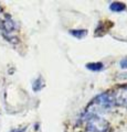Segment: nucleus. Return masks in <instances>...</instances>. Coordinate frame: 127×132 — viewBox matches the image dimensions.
Masks as SVG:
<instances>
[{"mask_svg": "<svg viewBox=\"0 0 127 132\" xmlns=\"http://www.w3.org/2000/svg\"><path fill=\"white\" fill-rule=\"evenodd\" d=\"M85 118H86V120H87L88 130H91L93 132H106L108 130V128H109L108 122L104 120V119L100 118L98 116H95V114L86 116L85 114Z\"/></svg>", "mask_w": 127, "mask_h": 132, "instance_id": "f257e3e1", "label": "nucleus"}, {"mask_svg": "<svg viewBox=\"0 0 127 132\" xmlns=\"http://www.w3.org/2000/svg\"><path fill=\"white\" fill-rule=\"evenodd\" d=\"M114 105L127 107V87H119L112 93Z\"/></svg>", "mask_w": 127, "mask_h": 132, "instance_id": "f03ea898", "label": "nucleus"}, {"mask_svg": "<svg viewBox=\"0 0 127 132\" xmlns=\"http://www.w3.org/2000/svg\"><path fill=\"white\" fill-rule=\"evenodd\" d=\"M86 68L93 72H101L102 69H104V65L102 63H88L86 64Z\"/></svg>", "mask_w": 127, "mask_h": 132, "instance_id": "7ed1b4c3", "label": "nucleus"}, {"mask_svg": "<svg viewBox=\"0 0 127 132\" xmlns=\"http://www.w3.org/2000/svg\"><path fill=\"white\" fill-rule=\"evenodd\" d=\"M109 9L114 12H121L125 9V5L122 2H112L109 6Z\"/></svg>", "mask_w": 127, "mask_h": 132, "instance_id": "20e7f679", "label": "nucleus"}, {"mask_svg": "<svg viewBox=\"0 0 127 132\" xmlns=\"http://www.w3.org/2000/svg\"><path fill=\"white\" fill-rule=\"evenodd\" d=\"M71 34L73 36H75V38H77V39H82L83 36H85L87 34V31L86 30H72Z\"/></svg>", "mask_w": 127, "mask_h": 132, "instance_id": "39448f33", "label": "nucleus"}, {"mask_svg": "<svg viewBox=\"0 0 127 132\" xmlns=\"http://www.w3.org/2000/svg\"><path fill=\"white\" fill-rule=\"evenodd\" d=\"M119 66H121V68L126 69V68H127V59H123V60L119 62Z\"/></svg>", "mask_w": 127, "mask_h": 132, "instance_id": "423d86ee", "label": "nucleus"}]
</instances>
